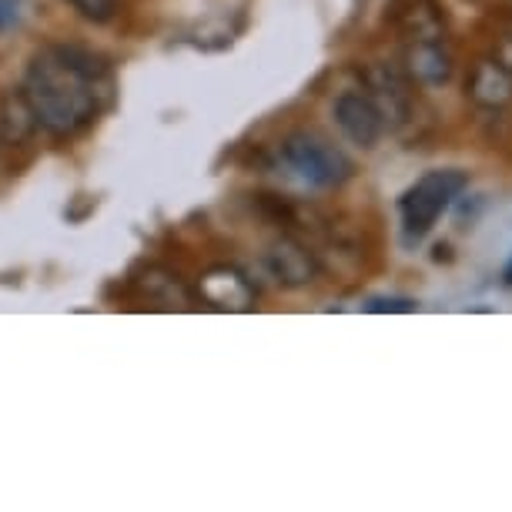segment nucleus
<instances>
[{
    "label": "nucleus",
    "mask_w": 512,
    "mask_h": 512,
    "mask_svg": "<svg viewBox=\"0 0 512 512\" xmlns=\"http://www.w3.org/2000/svg\"><path fill=\"white\" fill-rule=\"evenodd\" d=\"M67 4L74 7L77 17H84V21L91 24H108L114 14H118V4L121 0H67Z\"/></svg>",
    "instance_id": "f8f14e48"
},
{
    "label": "nucleus",
    "mask_w": 512,
    "mask_h": 512,
    "mask_svg": "<svg viewBox=\"0 0 512 512\" xmlns=\"http://www.w3.org/2000/svg\"><path fill=\"white\" fill-rule=\"evenodd\" d=\"M502 278H506V285H512V262H509V268H506V275H502Z\"/></svg>",
    "instance_id": "2eb2a0df"
},
{
    "label": "nucleus",
    "mask_w": 512,
    "mask_h": 512,
    "mask_svg": "<svg viewBox=\"0 0 512 512\" xmlns=\"http://www.w3.org/2000/svg\"><path fill=\"white\" fill-rule=\"evenodd\" d=\"M265 268H268V275L285 288H308L318 282V275H322L318 255L295 235H278L268 241Z\"/></svg>",
    "instance_id": "0eeeda50"
},
{
    "label": "nucleus",
    "mask_w": 512,
    "mask_h": 512,
    "mask_svg": "<svg viewBox=\"0 0 512 512\" xmlns=\"http://www.w3.org/2000/svg\"><path fill=\"white\" fill-rule=\"evenodd\" d=\"M492 57H496V61L512 74V34H509V31L499 37L496 47H492Z\"/></svg>",
    "instance_id": "4468645a"
},
{
    "label": "nucleus",
    "mask_w": 512,
    "mask_h": 512,
    "mask_svg": "<svg viewBox=\"0 0 512 512\" xmlns=\"http://www.w3.org/2000/svg\"><path fill=\"white\" fill-rule=\"evenodd\" d=\"M399 67L415 88H446L456 77V51L449 37H412L402 41Z\"/></svg>",
    "instance_id": "423d86ee"
},
{
    "label": "nucleus",
    "mask_w": 512,
    "mask_h": 512,
    "mask_svg": "<svg viewBox=\"0 0 512 512\" xmlns=\"http://www.w3.org/2000/svg\"><path fill=\"white\" fill-rule=\"evenodd\" d=\"M0 144H4V141H0Z\"/></svg>",
    "instance_id": "a211bd4d"
},
{
    "label": "nucleus",
    "mask_w": 512,
    "mask_h": 512,
    "mask_svg": "<svg viewBox=\"0 0 512 512\" xmlns=\"http://www.w3.org/2000/svg\"><path fill=\"white\" fill-rule=\"evenodd\" d=\"M506 31L512 34V11H509V21H506Z\"/></svg>",
    "instance_id": "dca6fc26"
},
{
    "label": "nucleus",
    "mask_w": 512,
    "mask_h": 512,
    "mask_svg": "<svg viewBox=\"0 0 512 512\" xmlns=\"http://www.w3.org/2000/svg\"><path fill=\"white\" fill-rule=\"evenodd\" d=\"M0 7H4V4H0Z\"/></svg>",
    "instance_id": "f3484780"
},
{
    "label": "nucleus",
    "mask_w": 512,
    "mask_h": 512,
    "mask_svg": "<svg viewBox=\"0 0 512 512\" xmlns=\"http://www.w3.org/2000/svg\"><path fill=\"white\" fill-rule=\"evenodd\" d=\"M37 131V118L21 91H7L0 98V141L24 144Z\"/></svg>",
    "instance_id": "9b49d317"
},
{
    "label": "nucleus",
    "mask_w": 512,
    "mask_h": 512,
    "mask_svg": "<svg viewBox=\"0 0 512 512\" xmlns=\"http://www.w3.org/2000/svg\"><path fill=\"white\" fill-rule=\"evenodd\" d=\"M466 101L486 114H502L512 108V74L492 54H482L469 64Z\"/></svg>",
    "instance_id": "6e6552de"
},
{
    "label": "nucleus",
    "mask_w": 512,
    "mask_h": 512,
    "mask_svg": "<svg viewBox=\"0 0 512 512\" xmlns=\"http://www.w3.org/2000/svg\"><path fill=\"white\" fill-rule=\"evenodd\" d=\"M412 308V298H372L369 302V312H412Z\"/></svg>",
    "instance_id": "ddd939ff"
},
{
    "label": "nucleus",
    "mask_w": 512,
    "mask_h": 512,
    "mask_svg": "<svg viewBox=\"0 0 512 512\" xmlns=\"http://www.w3.org/2000/svg\"><path fill=\"white\" fill-rule=\"evenodd\" d=\"M198 295L205 298L211 308H218V312H248L258 298V288L245 272H238V268H231V265H218L201 275Z\"/></svg>",
    "instance_id": "1a4fd4ad"
},
{
    "label": "nucleus",
    "mask_w": 512,
    "mask_h": 512,
    "mask_svg": "<svg viewBox=\"0 0 512 512\" xmlns=\"http://www.w3.org/2000/svg\"><path fill=\"white\" fill-rule=\"evenodd\" d=\"M332 121L342 131V138L362 151H372L375 144L385 138V118L372 94L362 88H345L335 94L332 101Z\"/></svg>",
    "instance_id": "39448f33"
},
{
    "label": "nucleus",
    "mask_w": 512,
    "mask_h": 512,
    "mask_svg": "<svg viewBox=\"0 0 512 512\" xmlns=\"http://www.w3.org/2000/svg\"><path fill=\"white\" fill-rule=\"evenodd\" d=\"M21 94L37 128L54 138H77L111 108L114 74L101 54L77 44H47L27 64Z\"/></svg>",
    "instance_id": "f257e3e1"
},
{
    "label": "nucleus",
    "mask_w": 512,
    "mask_h": 512,
    "mask_svg": "<svg viewBox=\"0 0 512 512\" xmlns=\"http://www.w3.org/2000/svg\"><path fill=\"white\" fill-rule=\"evenodd\" d=\"M362 88L372 94V101L379 104L385 131L399 134L415 121V84L399 64L375 61L362 67Z\"/></svg>",
    "instance_id": "20e7f679"
},
{
    "label": "nucleus",
    "mask_w": 512,
    "mask_h": 512,
    "mask_svg": "<svg viewBox=\"0 0 512 512\" xmlns=\"http://www.w3.org/2000/svg\"><path fill=\"white\" fill-rule=\"evenodd\" d=\"M278 168L308 191H338L352 181L355 164L332 138L312 128L288 131L278 144Z\"/></svg>",
    "instance_id": "f03ea898"
},
{
    "label": "nucleus",
    "mask_w": 512,
    "mask_h": 512,
    "mask_svg": "<svg viewBox=\"0 0 512 512\" xmlns=\"http://www.w3.org/2000/svg\"><path fill=\"white\" fill-rule=\"evenodd\" d=\"M392 24L399 31V41H412V37H449V21L442 14L439 0H395Z\"/></svg>",
    "instance_id": "9d476101"
},
{
    "label": "nucleus",
    "mask_w": 512,
    "mask_h": 512,
    "mask_svg": "<svg viewBox=\"0 0 512 512\" xmlns=\"http://www.w3.org/2000/svg\"><path fill=\"white\" fill-rule=\"evenodd\" d=\"M469 171L462 168H432L422 178H415L399 198V221H402V241L419 245L439 218L462 198L469 188Z\"/></svg>",
    "instance_id": "7ed1b4c3"
}]
</instances>
